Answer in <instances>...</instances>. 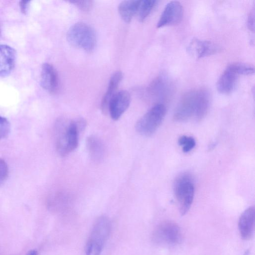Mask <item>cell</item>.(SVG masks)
<instances>
[{"label": "cell", "instance_id": "1", "mask_svg": "<svg viewBox=\"0 0 255 255\" xmlns=\"http://www.w3.org/2000/svg\"><path fill=\"white\" fill-rule=\"evenodd\" d=\"M209 105L210 95L206 89L191 90L182 96L175 109L173 118L180 122L191 118L200 121L206 116Z\"/></svg>", "mask_w": 255, "mask_h": 255}, {"label": "cell", "instance_id": "2", "mask_svg": "<svg viewBox=\"0 0 255 255\" xmlns=\"http://www.w3.org/2000/svg\"><path fill=\"white\" fill-rule=\"evenodd\" d=\"M86 126L83 119L67 121L58 120L56 124V148L61 156H65L76 149L78 145L79 135Z\"/></svg>", "mask_w": 255, "mask_h": 255}, {"label": "cell", "instance_id": "3", "mask_svg": "<svg viewBox=\"0 0 255 255\" xmlns=\"http://www.w3.org/2000/svg\"><path fill=\"white\" fill-rule=\"evenodd\" d=\"M111 223L105 216L95 221L86 245V255H100L110 236Z\"/></svg>", "mask_w": 255, "mask_h": 255}, {"label": "cell", "instance_id": "4", "mask_svg": "<svg viewBox=\"0 0 255 255\" xmlns=\"http://www.w3.org/2000/svg\"><path fill=\"white\" fill-rule=\"evenodd\" d=\"M67 39L72 46L87 52L92 51L97 43L94 30L83 22H77L69 28L67 33Z\"/></svg>", "mask_w": 255, "mask_h": 255}, {"label": "cell", "instance_id": "5", "mask_svg": "<svg viewBox=\"0 0 255 255\" xmlns=\"http://www.w3.org/2000/svg\"><path fill=\"white\" fill-rule=\"evenodd\" d=\"M173 191L179 212L184 215L190 209L194 199L195 188L192 176L187 173L179 175L174 181Z\"/></svg>", "mask_w": 255, "mask_h": 255}, {"label": "cell", "instance_id": "6", "mask_svg": "<svg viewBox=\"0 0 255 255\" xmlns=\"http://www.w3.org/2000/svg\"><path fill=\"white\" fill-rule=\"evenodd\" d=\"M166 111V107L162 104L153 106L136 122V131L144 136L153 134L161 125Z\"/></svg>", "mask_w": 255, "mask_h": 255}, {"label": "cell", "instance_id": "7", "mask_svg": "<svg viewBox=\"0 0 255 255\" xmlns=\"http://www.w3.org/2000/svg\"><path fill=\"white\" fill-rule=\"evenodd\" d=\"M179 226L174 222L165 221L156 227L152 234V240L158 245L172 246L181 242L182 236Z\"/></svg>", "mask_w": 255, "mask_h": 255}, {"label": "cell", "instance_id": "8", "mask_svg": "<svg viewBox=\"0 0 255 255\" xmlns=\"http://www.w3.org/2000/svg\"><path fill=\"white\" fill-rule=\"evenodd\" d=\"M183 15V7L177 1H171L164 7L157 23V27L173 25L179 23Z\"/></svg>", "mask_w": 255, "mask_h": 255}, {"label": "cell", "instance_id": "9", "mask_svg": "<svg viewBox=\"0 0 255 255\" xmlns=\"http://www.w3.org/2000/svg\"><path fill=\"white\" fill-rule=\"evenodd\" d=\"M130 100V96L128 91L117 92L109 102L108 114L113 120H118L128 108Z\"/></svg>", "mask_w": 255, "mask_h": 255}, {"label": "cell", "instance_id": "10", "mask_svg": "<svg viewBox=\"0 0 255 255\" xmlns=\"http://www.w3.org/2000/svg\"><path fill=\"white\" fill-rule=\"evenodd\" d=\"M255 208L254 206L245 210L240 216L238 228L241 238L245 240L253 238L255 231Z\"/></svg>", "mask_w": 255, "mask_h": 255}, {"label": "cell", "instance_id": "11", "mask_svg": "<svg viewBox=\"0 0 255 255\" xmlns=\"http://www.w3.org/2000/svg\"><path fill=\"white\" fill-rule=\"evenodd\" d=\"M187 50L193 56L200 58L216 53L219 47L211 41L195 38L189 44Z\"/></svg>", "mask_w": 255, "mask_h": 255}, {"label": "cell", "instance_id": "12", "mask_svg": "<svg viewBox=\"0 0 255 255\" xmlns=\"http://www.w3.org/2000/svg\"><path fill=\"white\" fill-rule=\"evenodd\" d=\"M40 83L43 89L54 94L59 87L58 73L55 68L50 64L44 63L41 67Z\"/></svg>", "mask_w": 255, "mask_h": 255}, {"label": "cell", "instance_id": "13", "mask_svg": "<svg viewBox=\"0 0 255 255\" xmlns=\"http://www.w3.org/2000/svg\"><path fill=\"white\" fill-rule=\"evenodd\" d=\"M15 59V51L12 47L0 44V77L9 75L14 68Z\"/></svg>", "mask_w": 255, "mask_h": 255}, {"label": "cell", "instance_id": "14", "mask_svg": "<svg viewBox=\"0 0 255 255\" xmlns=\"http://www.w3.org/2000/svg\"><path fill=\"white\" fill-rule=\"evenodd\" d=\"M239 75L228 66L224 71L217 83L219 92L224 94L231 93L235 88Z\"/></svg>", "mask_w": 255, "mask_h": 255}, {"label": "cell", "instance_id": "15", "mask_svg": "<svg viewBox=\"0 0 255 255\" xmlns=\"http://www.w3.org/2000/svg\"><path fill=\"white\" fill-rule=\"evenodd\" d=\"M123 73L120 71H117L112 75L107 91L104 95L101 104V109L105 115L108 114V108L109 102L112 97L117 92L118 88L122 80Z\"/></svg>", "mask_w": 255, "mask_h": 255}, {"label": "cell", "instance_id": "16", "mask_svg": "<svg viewBox=\"0 0 255 255\" xmlns=\"http://www.w3.org/2000/svg\"><path fill=\"white\" fill-rule=\"evenodd\" d=\"M86 146L93 161L98 163L103 160L105 154V147L100 138L95 135L88 136L86 140Z\"/></svg>", "mask_w": 255, "mask_h": 255}, {"label": "cell", "instance_id": "17", "mask_svg": "<svg viewBox=\"0 0 255 255\" xmlns=\"http://www.w3.org/2000/svg\"><path fill=\"white\" fill-rule=\"evenodd\" d=\"M141 0H128L122 1L118 6V11L121 18L127 23L131 20L137 14Z\"/></svg>", "mask_w": 255, "mask_h": 255}, {"label": "cell", "instance_id": "18", "mask_svg": "<svg viewBox=\"0 0 255 255\" xmlns=\"http://www.w3.org/2000/svg\"><path fill=\"white\" fill-rule=\"evenodd\" d=\"M157 1L154 0H141L137 12L138 18L139 21H143L149 15Z\"/></svg>", "mask_w": 255, "mask_h": 255}, {"label": "cell", "instance_id": "19", "mask_svg": "<svg viewBox=\"0 0 255 255\" xmlns=\"http://www.w3.org/2000/svg\"><path fill=\"white\" fill-rule=\"evenodd\" d=\"M228 67L238 75H252L255 72L254 67L247 63L236 62L230 64Z\"/></svg>", "mask_w": 255, "mask_h": 255}, {"label": "cell", "instance_id": "20", "mask_svg": "<svg viewBox=\"0 0 255 255\" xmlns=\"http://www.w3.org/2000/svg\"><path fill=\"white\" fill-rule=\"evenodd\" d=\"M178 143L182 147L183 151L187 153L190 151L195 146L196 141L192 136L182 135L178 138Z\"/></svg>", "mask_w": 255, "mask_h": 255}, {"label": "cell", "instance_id": "21", "mask_svg": "<svg viewBox=\"0 0 255 255\" xmlns=\"http://www.w3.org/2000/svg\"><path fill=\"white\" fill-rule=\"evenodd\" d=\"M10 130V125L7 119L0 116V139L5 137Z\"/></svg>", "mask_w": 255, "mask_h": 255}, {"label": "cell", "instance_id": "22", "mask_svg": "<svg viewBox=\"0 0 255 255\" xmlns=\"http://www.w3.org/2000/svg\"><path fill=\"white\" fill-rule=\"evenodd\" d=\"M69 2L84 11L90 10L93 6V1L91 0H70Z\"/></svg>", "mask_w": 255, "mask_h": 255}, {"label": "cell", "instance_id": "23", "mask_svg": "<svg viewBox=\"0 0 255 255\" xmlns=\"http://www.w3.org/2000/svg\"><path fill=\"white\" fill-rule=\"evenodd\" d=\"M8 174V168L4 160L0 158V185L6 180Z\"/></svg>", "mask_w": 255, "mask_h": 255}, {"label": "cell", "instance_id": "24", "mask_svg": "<svg viewBox=\"0 0 255 255\" xmlns=\"http://www.w3.org/2000/svg\"><path fill=\"white\" fill-rule=\"evenodd\" d=\"M248 26L249 29L254 32L255 30V9L251 10L248 18Z\"/></svg>", "mask_w": 255, "mask_h": 255}, {"label": "cell", "instance_id": "25", "mask_svg": "<svg viewBox=\"0 0 255 255\" xmlns=\"http://www.w3.org/2000/svg\"><path fill=\"white\" fill-rule=\"evenodd\" d=\"M29 1H21L19 2V6L20 7L21 11L23 13H26L28 10Z\"/></svg>", "mask_w": 255, "mask_h": 255}, {"label": "cell", "instance_id": "26", "mask_svg": "<svg viewBox=\"0 0 255 255\" xmlns=\"http://www.w3.org/2000/svg\"><path fill=\"white\" fill-rule=\"evenodd\" d=\"M26 255H37V252L35 250H32L29 251Z\"/></svg>", "mask_w": 255, "mask_h": 255}]
</instances>
